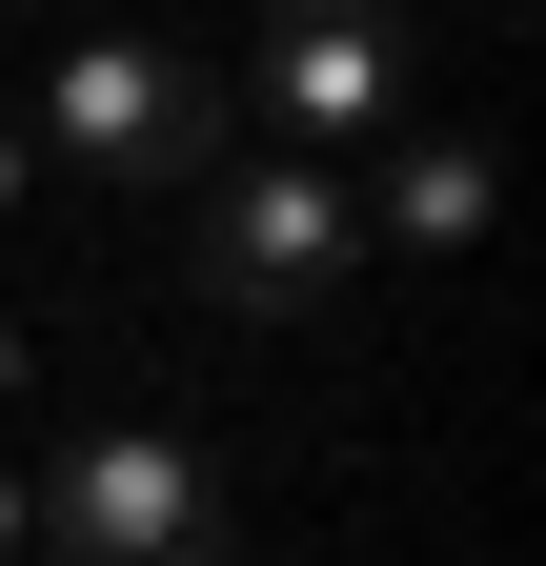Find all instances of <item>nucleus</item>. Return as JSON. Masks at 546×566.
<instances>
[{
    "instance_id": "obj_1",
    "label": "nucleus",
    "mask_w": 546,
    "mask_h": 566,
    "mask_svg": "<svg viewBox=\"0 0 546 566\" xmlns=\"http://www.w3.org/2000/svg\"><path fill=\"white\" fill-rule=\"evenodd\" d=\"M21 526L61 566H243V506H223V465H202L182 424H82V446L21 485Z\"/></svg>"
},
{
    "instance_id": "obj_2",
    "label": "nucleus",
    "mask_w": 546,
    "mask_h": 566,
    "mask_svg": "<svg viewBox=\"0 0 546 566\" xmlns=\"http://www.w3.org/2000/svg\"><path fill=\"white\" fill-rule=\"evenodd\" d=\"M41 142L102 163V182H202V163H243V102L182 41H61L41 61Z\"/></svg>"
},
{
    "instance_id": "obj_3",
    "label": "nucleus",
    "mask_w": 546,
    "mask_h": 566,
    "mask_svg": "<svg viewBox=\"0 0 546 566\" xmlns=\"http://www.w3.org/2000/svg\"><path fill=\"white\" fill-rule=\"evenodd\" d=\"M345 263H365L345 163H202V304H243V324H324V304H345Z\"/></svg>"
},
{
    "instance_id": "obj_4",
    "label": "nucleus",
    "mask_w": 546,
    "mask_h": 566,
    "mask_svg": "<svg viewBox=\"0 0 546 566\" xmlns=\"http://www.w3.org/2000/svg\"><path fill=\"white\" fill-rule=\"evenodd\" d=\"M405 122V21L385 0H284L263 21V163H365Z\"/></svg>"
},
{
    "instance_id": "obj_5",
    "label": "nucleus",
    "mask_w": 546,
    "mask_h": 566,
    "mask_svg": "<svg viewBox=\"0 0 546 566\" xmlns=\"http://www.w3.org/2000/svg\"><path fill=\"white\" fill-rule=\"evenodd\" d=\"M486 202H506L486 142H385V202H365V223L385 243H486Z\"/></svg>"
},
{
    "instance_id": "obj_6",
    "label": "nucleus",
    "mask_w": 546,
    "mask_h": 566,
    "mask_svg": "<svg viewBox=\"0 0 546 566\" xmlns=\"http://www.w3.org/2000/svg\"><path fill=\"white\" fill-rule=\"evenodd\" d=\"M0 566H41V526H21V465H0Z\"/></svg>"
},
{
    "instance_id": "obj_7",
    "label": "nucleus",
    "mask_w": 546,
    "mask_h": 566,
    "mask_svg": "<svg viewBox=\"0 0 546 566\" xmlns=\"http://www.w3.org/2000/svg\"><path fill=\"white\" fill-rule=\"evenodd\" d=\"M0 202H21V122H0Z\"/></svg>"
}]
</instances>
